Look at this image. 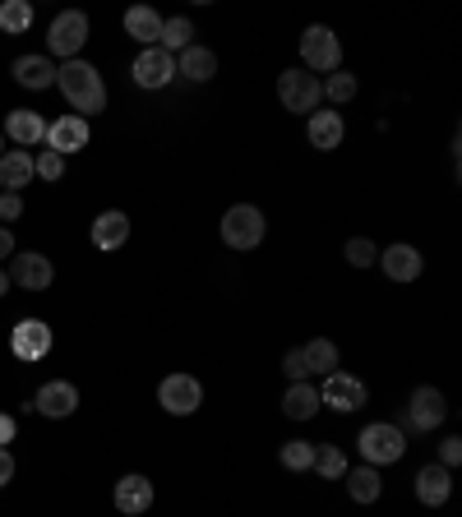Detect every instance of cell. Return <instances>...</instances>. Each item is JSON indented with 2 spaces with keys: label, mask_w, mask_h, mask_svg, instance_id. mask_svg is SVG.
<instances>
[{
  "label": "cell",
  "mask_w": 462,
  "mask_h": 517,
  "mask_svg": "<svg viewBox=\"0 0 462 517\" xmlns=\"http://www.w3.org/2000/svg\"><path fill=\"white\" fill-rule=\"evenodd\" d=\"M301 361L310 374H324V379H329V374L338 370V347H333L329 337H310L301 347Z\"/></svg>",
  "instance_id": "obj_27"
},
{
  "label": "cell",
  "mask_w": 462,
  "mask_h": 517,
  "mask_svg": "<svg viewBox=\"0 0 462 517\" xmlns=\"http://www.w3.org/2000/svg\"><path fill=\"white\" fill-rule=\"evenodd\" d=\"M56 88L65 93L74 116H84V121L98 116V111H107V84H102V74L88 61H65L61 70H56Z\"/></svg>",
  "instance_id": "obj_1"
},
{
  "label": "cell",
  "mask_w": 462,
  "mask_h": 517,
  "mask_svg": "<svg viewBox=\"0 0 462 517\" xmlns=\"http://www.w3.org/2000/svg\"><path fill=\"white\" fill-rule=\"evenodd\" d=\"M319 84H324V97H329V102H352L356 97V74H342V70H333L329 79H319Z\"/></svg>",
  "instance_id": "obj_32"
},
{
  "label": "cell",
  "mask_w": 462,
  "mask_h": 517,
  "mask_svg": "<svg viewBox=\"0 0 462 517\" xmlns=\"http://www.w3.org/2000/svg\"><path fill=\"white\" fill-rule=\"evenodd\" d=\"M365 384L356 379V374H342V370H333L329 379H324V388H319V407H333V411H356V407H365Z\"/></svg>",
  "instance_id": "obj_9"
},
{
  "label": "cell",
  "mask_w": 462,
  "mask_h": 517,
  "mask_svg": "<svg viewBox=\"0 0 462 517\" xmlns=\"http://www.w3.org/2000/svg\"><path fill=\"white\" fill-rule=\"evenodd\" d=\"M125 33L139 42V47H158L162 37V14L148 10V5H134V10H125Z\"/></svg>",
  "instance_id": "obj_22"
},
{
  "label": "cell",
  "mask_w": 462,
  "mask_h": 517,
  "mask_svg": "<svg viewBox=\"0 0 462 517\" xmlns=\"http://www.w3.org/2000/svg\"><path fill=\"white\" fill-rule=\"evenodd\" d=\"M305 134H310V144H315L319 153H333V148L342 144L347 125H342L338 111H310V125H305Z\"/></svg>",
  "instance_id": "obj_19"
},
{
  "label": "cell",
  "mask_w": 462,
  "mask_h": 517,
  "mask_svg": "<svg viewBox=\"0 0 462 517\" xmlns=\"http://www.w3.org/2000/svg\"><path fill=\"white\" fill-rule=\"evenodd\" d=\"M264 231H268V222L255 204H236L222 213V241H227L231 250H255V245L264 241Z\"/></svg>",
  "instance_id": "obj_4"
},
{
  "label": "cell",
  "mask_w": 462,
  "mask_h": 517,
  "mask_svg": "<svg viewBox=\"0 0 462 517\" xmlns=\"http://www.w3.org/2000/svg\"><path fill=\"white\" fill-rule=\"evenodd\" d=\"M33 153L28 148H10V153H0V185H5V194H19L28 181H33Z\"/></svg>",
  "instance_id": "obj_18"
},
{
  "label": "cell",
  "mask_w": 462,
  "mask_h": 517,
  "mask_svg": "<svg viewBox=\"0 0 462 517\" xmlns=\"http://www.w3.org/2000/svg\"><path fill=\"white\" fill-rule=\"evenodd\" d=\"M444 416H449V402H444V393L439 388H416L412 402H407V425L421 434H430L435 425H444Z\"/></svg>",
  "instance_id": "obj_10"
},
{
  "label": "cell",
  "mask_w": 462,
  "mask_h": 517,
  "mask_svg": "<svg viewBox=\"0 0 462 517\" xmlns=\"http://www.w3.org/2000/svg\"><path fill=\"white\" fill-rule=\"evenodd\" d=\"M356 448H361L365 467H389V462H398V457L407 453V439H402L398 425L375 421V425H365V430L356 434Z\"/></svg>",
  "instance_id": "obj_2"
},
{
  "label": "cell",
  "mask_w": 462,
  "mask_h": 517,
  "mask_svg": "<svg viewBox=\"0 0 462 517\" xmlns=\"http://www.w3.org/2000/svg\"><path fill=\"white\" fill-rule=\"evenodd\" d=\"M14 434H19V425H14V416H0V448L14 444Z\"/></svg>",
  "instance_id": "obj_39"
},
{
  "label": "cell",
  "mask_w": 462,
  "mask_h": 517,
  "mask_svg": "<svg viewBox=\"0 0 462 517\" xmlns=\"http://www.w3.org/2000/svg\"><path fill=\"white\" fill-rule=\"evenodd\" d=\"M458 462H462V439H453V434H449V439H444V444H439V467H458Z\"/></svg>",
  "instance_id": "obj_36"
},
{
  "label": "cell",
  "mask_w": 462,
  "mask_h": 517,
  "mask_svg": "<svg viewBox=\"0 0 462 517\" xmlns=\"http://www.w3.org/2000/svg\"><path fill=\"white\" fill-rule=\"evenodd\" d=\"M10 282L24 291H47L51 282H56V268H51L47 254H19V259H10Z\"/></svg>",
  "instance_id": "obj_12"
},
{
  "label": "cell",
  "mask_w": 462,
  "mask_h": 517,
  "mask_svg": "<svg viewBox=\"0 0 462 517\" xmlns=\"http://www.w3.org/2000/svg\"><path fill=\"white\" fill-rule=\"evenodd\" d=\"M14 79L24 88H51L56 84V65H51L47 56H19V61H14Z\"/></svg>",
  "instance_id": "obj_26"
},
{
  "label": "cell",
  "mask_w": 462,
  "mask_h": 517,
  "mask_svg": "<svg viewBox=\"0 0 462 517\" xmlns=\"http://www.w3.org/2000/svg\"><path fill=\"white\" fill-rule=\"evenodd\" d=\"M301 70H310L319 79V74H333L342 65V42H338V33L333 28H324V24H310L301 33Z\"/></svg>",
  "instance_id": "obj_3"
},
{
  "label": "cell",
  "mask_w": 462,
  "mask_h": 517,
  "mask_svg": "<svg viewBox=\"0 0 462 517\" xmlns=\"http://www.w3.org/2000/svg\"><path fill=\"white\" fill-rule=\"evenodd\" d=\"M134 84L139 88H167L171 79H176V56L162 47H144L139 56H134Z\"/></svg>",
  "instance_id": "obj_8"
},
{
  "label": "cell",
  "mask_w": 462,
  "mask_h": 517,
  "mask_svg": "<svg viewBox=\"0 0 462 517\" xmlns=\"http://www.w3.org/2000/svg\"><path fill=\"white\" fill-rule=\"evenodd\" d=\"M342 481H347V494H352L356 504H375L379 494H384L379 467H347L342 471Z\"/></svg>",
  "instance_id": "obj_24"
},
{
  "label": "cell",
  "mask_w": 462,
  "mask_h": 517,
  "mask_svg": "<svg viewBox=\"0 0 462 517\" xmlns=\"http://www.w3.org/2000/svg\"><path fill=\"white\" fill-rule=\"evenodd\" d=\"M176 74H185L190 84H208V79L218 74V56L208 47H199V42H190V47L181 51V61H176Z\"/></svg>",
  "instance_id": "obj_21"
},
{
  "label": "cell",
  "mask_w": 462,
  "mask_h": 517,
  "mask_svg": "<svg viewBox=\"0 0 462 517\" xmlns=\"http://www.w3.org/2000/svg\"><path fill=\"white\" fill-rule=\"evenodd\" d=\"M310 471H319V476H329V481H338L342 471H347V453H342V448H333V444L315 448V467H310Z\"/></svg>",
  "instance_id": "obj_31"
},
{
  "label": "cell",
  "mask_w": 462,
  "mask_h": 517,
  "mask_svg": "<svg viewBox=\"0 0 462 517\" xmlns=\"http://www.w3.org/2000/svg\"><path fill=\"white\" fill-rule=\"evenodd\" d=\"M125 241H130V217H125L121 208L98 213V222H93V245H98V250H121Z\"/></svg>",
  "instance_id": "obj_20"
},
{
  "label": "cell",
  "mask_w": 462,
  "mask_h": 517,
  "mask_svg": "<svg viewBox=\"0 0 462 517\" xmlns=\"http://www.w3.org/2000/svg\"><path fill=\"white\" fill-rule=\"evenodd\" d=\"M47 148L51 153H79V148H88V121L84 116H61V121H51L47 125Z\"/></svg>",
  "instance_id": "obj_14"
},
{
  "label": "cell",
  "mask_w": 462,
  "mask_h": 517,
  "mask_svg": "<svg viewBox=\"0 0 462 517\" xmlns=\"http://www.w3.org/2000/svg\"><path fill=\"white\" fill-rule=\"evenodd\" d=\"M199 402H204V384L195 374H167L158 384V407L171 416H195Z\"/></svg>",
  "instance_id": "obj_7"
},
{
  "label": "cell",
  "mask_w": 462,
  "mask_h": 517,
  "mask_svg": "<svg viewBox=\"0 0 462 517\" xmlns=\"http://www.w3.org/2000/svg\"><path fill=\"white\" fill-rule=\"evenodd\" d=\"M379 268L393 282H416L421 277V250L416 245H389V250H379Z\"/></svg>",
  "instance_id": "obj_17"
},
{
  "label": "cell",
  "mask_w": 462,
  "mask_h": 517,
  "mask_svg": "<svg viewBox=\"0 0 462 517\" xmlns=\"http://www.w3.org/2000/svg\"><path fill=\"white\" fill-rule=\"evenodd\" d=\"M14 481V453L10 448H0V490Z\"/></svg>",
  "instance_id": "obj_38"
},
{
  "label": "cell",
  "mask_w": 462,
  "mask_h": 517,
  "mask_svg": "<svg viewBox=\"0 0 462 517\" xmlns=\"http://www.w3.org/2000/svg\"><path fill=\"white\" fill-rule=\"evenodd\" d=\"M5 291H10V273H5V268H0V296H5Z\"/></svg>",
  "instance_id": "obj_41"
},
{
  "label": "cell",
  "mask_w": 462,
  "mask_h": 517,
  "mask_svg": "<svg viewBox=\"0 0 462 517\" xmlns=\"http://www.w3.org/2000/svg\"><path fill=\"white\" fill-rule=\"evenodd\" d=\"M347 264H352V268H370V264H379L375 241H365V236H352V241H347Z\"/></svg>",
  "instance_id": "obj_33"
},
{
  "label": "cell",
  "mask_w": 462,
  "mask_h": 517,
  "mask_svg": "<svg viewBox=\"0 0 462 517\" xmlns=\"http://www.w3.org/2000/svg\"><path fill=\"white\" fill-rule=\"evenodd\" d=\"M449 494H453V471L449 467H421L416 471V499L426 508H439V504H449Z\"/></svg>",
  "instance_id": "obj_15"
},
{
  "label": "cell",
  "mask_w": 462,
  "mask_h": 517,
  "mask_svg": "<svg viewBox=\"0 0 462 517\" xmlns=\"http://www.w3.org/2000/svg\"><path fill=\"white\" fill-rule=\"evenodd\" d=\"M10 254H14V236L0 227V259H10Z\"/></svg>",
  "instance_id": "obj_40"
},
{
  "label": "cell",
  "mask_w": 462,
  "mask_h": 517,
  "mask_svg": "<svg viewBox=\"0 0 462 517\" xmlns=\"http://www.w3.org/2000/svg\"><path fill=\"white\" fill-rule=\"evenodd\" d=\"M282 467L310 471L315 467V444H310V439H287V444H282Z\"/></svg>",
  "instance_id": "obj_30"
},
{
  "label": "cell",
  "mask_w": 462,
  "mask_h": 517,
  "mask_svg": "<svg viewBox=\"0 0 462 517\" xmlns=\"http://www.w3.org/2000/svg\"><path fill=\"white\" fill-rule=\"evenodd\" d=\"M84 42H88V14L84 10H65V14H56V19H51V33H47L51 56L79 61Z\"/></svg>",
  "instance_id": "obj_5"
},
{
  "label": "cell",
  "mask_w": 462,
  "mask_h": 517,
  "mask_svg": "<svg viewBox=\"0 0 462 517\" xmlns=\"http://www.w3.org/2000/svg\"><path fill=\"white\" fill-rule=\"evenodd\" d=\"M282 374H287L292 384H305V379H310V370H305V361H301V347H292L282 356Z\"/></svg>",
  "instance_id": "obj_35"
},
{
  "label": "cell",
  "mask_w": 462,
  "mask_h": 517,
  "mask_svg": "<svg viewBox=\"0 0 462 517\" xmlns=\"http://www.w3.org/2000/svg\"><path fill=\"white\" fill-rule=\"evenodd\" d=\"M5 134H10L19 148H33V144H42V139H47V121H42L37 111H10Z\"/></svg>",
  "instance_id": "obj_23"
},
{
  "label": "cell",
  "mask_w": 462,
  "mask_h": 517,
  "mask_svg": "<svg viewBox=\"0 0 462 517\" xmlns=\"http://www.w3.org/2000/svg\"><path fill=\"white\" fill-rule=\"evenodd\" d=\"M19 213H24V199H19V194H0V217H5V222H14Z\"/></svg>",
  "instance_id": "obj_37"
},
{
  "label": "cell",
  "mask_w": 462,
  "mask_h": 517,
  "mask_svg": "<svg viewBox=\"0 0 462 517\" xmlns=\"http://www.w3.org/2000/svg\"><path fill=\"white\" fill-rule=\"evenodd\" d=\"M278 97L287 111H319V102H324V84H319L310 70H282L278 74Z\"/></svg>",
  "instance_id": "obj_6"
},
{
  "label": "cell",
  "mask_w": 462,
  "mask_h": 517,
  "mask_svg": "<svg viewBox=\"0 0 462 517\" xmlns=\"http://www.w3.org/2000/svg\"><path fill=\"white\" fill-rule=\"evenodd\" d=\"M282 411L292 416V421H310L319 411V388L305 379V384H287V393H282Z\"/></svg>",
  "instance_id": "obj_25"
},
{
  "label": "cell",
  "mask_w": 462,
  "mask_h": 517,
  "mask_svg": "<svg viewBox=\"0 0 462 517\" xmlns=\"http://www.w3.org/2000/svg\"><path fill=\"white\" fill-rule=\"evenodd\" d=\"M33 407L42 411V416H51V421H65V416L79 411V388L65 384V379H47V384L37 388Z\"/></svg>",
  "instance_id": "obj_11"
},
{
  "label": "cell",
  "mask_w": 462,
  "mask_h": 517,
  "mask_svg": "<svg viewBox=\"0 0 462 517\" xmlns=\"http://www.w3.org/2000/svg\"><path fill=\"white\" fill-rule=\"evenodd\" d=\"M116 508L125 517H144L153 508V481L148 476H121L116 481Z\"/></svg>",
  "instance_id": "obj_16"
},
{
  "label": "cell",
  "mask_w": 462,
  "mask_h": 517,
  "mask_svg": "<svg viewBox=\"0 0 462 517\" xmlns=\"http://www.w3.org/2000/svg\"><path fill=\"white\" fill-rule=\"evenodd\" d=\"M10 351L19 361H42L51 351V328L42 324V319H19L10 333Z\"/></svg>",
  "instance_id": "obj_13"
},
{
  "label": "cell",
  "mask_w": 462,
  "mask_h": 517,
  "mask_svg": "<svg viewBox=\"0 0 462 517\" xmlns=\"http://www.w3.org/2000/svg\"><path fill=\"white\" fill-rule=\"evenodd\" d=\"M33 171L42 176V181H61L65 157H61V153H51V148H47V153H37V157H33Z\"/></svg>",
  "instance_id": "obj_34"
},
{
  "label": "cell",
  "mask_w": 462,
  "mask_h": 517,
  "mask_svg": "<svg viewBox=\"0 0 462 517\" xmlns=\"http://www.w3.org/2000/svg\"><path fill=\"white\" fill-rule=\"evenodd\" d=\"M0 28L5 33H28L33 28V5L28 0H5L0 5Z\"/></svg>",
  "instance_id": "obj_29"
},
{
  "label": "cell",
  "mask_w": 462,
  "mask_h": 517,
  "mask_svg": "<svg viewBox=\"0 0 462 517\" xmlns=\"http://www.w3.org/2000/svg\"><path fill=\"white\" fill-rule=\"evenodd\" d=\"M190 37H195V24H190L185 14H181V19H162V37H158V47L176 56V51L190 47Z\"/></svg>",
  "instance_id": "obj_28"
}]
</instances>
